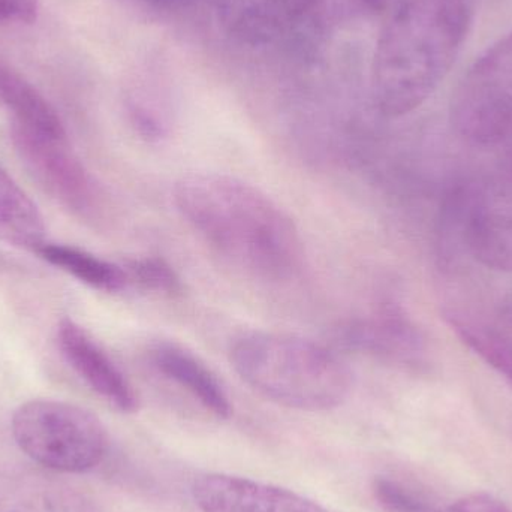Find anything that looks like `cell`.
<instances>
[{"label":"cell","instance_id":"6","mask_svg":"<svg viewBox=\"0 0 512 512\" xmlns=\"http://www.w3.org/2000/svg\"><path fill=\"white\" fill-rule=\"evenodd\" d=\"M462 198L466 248L484 267L512 273V150Z\"/></svg>","mask_w":512,"mask_h":512},{"label":"cell","instance_id":"7","mask_svg":"<svg viewBox=\"0 0 512 512\" xmlns=\"http://www.w3.org/2000/svg\"><path fill=\"white\" fill-rule=\"evenodd\" d=\"M12 141L27 170L54 200L81 218L99 212L101 189L69 149L68 138L12 125Z\"/></svg>","mask_w":512,"mask_h":512},{"label":"cell","instance_id":"10","mask_svg":"<svg viewBox=\"0 0 512 512\" xmlns=\"http://www.w3.org/2000/svg\"><path fill=\"white\" fill-rule=\"evenodd\" d=\"M342 342L381 360L417 366L424 358V339L402 310L385 306L351 322L342 330Z\"/></svg>","mask_w":512,"mask_h":512},{"label":"cell","instance_id":"1","mask_svg":"<svg viewBox=\"0 0 512 512\" xmlns=\"http://www.w3.org/2000/svg\"><path fill=\"white\" fill-rule=\"evenodd\" d=\"M173 198L198 236L246 273L283 280L300 268V231L273 198L251 183L194 173L176 183Z\"/></svg>","mask_w":512,"mask_h":512},{"label":"cell","instance_id":"11","mask_svg":"<svg viewBox=\"0 0 512 512\" xmlns=\"http://www.w3.org/2000/svg\"><path fill=\"white\" fill-rule=\"evenodd\" d=\"M0 512H98L65 481L32 469L0 468Z\"/></svg>","mask_w":512,"mask_h":512},{"label":"cell","instance_id":"18","mask_svg":"<svg viewBox=\"0 0 512 512\" xmlns=\"http://www.w3.org/2000/svg\"><path fill=\"white\" fill-rule=\"evenodd\" d=\"M38 0H0V24L33 23L38 15Z\"/></svg>","mask_w":512,"mask_h":512},{"label":"cell","instance_id":"9","mask_svg":"<svg viewBox=\"0 0 512 512\" xmlns=\"http://www.w3.org/2000/svg\"><path fill=\"white\" fill-rule=\"evenodd\" d=\"M57 343L71 369L98 394L123 414L138 411V396L125 373L83 327L63 319L57 327Z\"/></svg>","mask_w":512,"mask_h":512},{"label":"cell","instance_id":"19","mask_svg":"<svg viewBox=\"0 0 512 512\" xmlns=\"http://www.w3.org/2000/svg\"><path fill=\"white\" fill-rule=\"evenodd\" d=\"M445 512H512L504 502L487 493H474L454 502Z\"/></svg>","mask_w":512,"mask_h":512},{"label":"cell","instance_id":"12","mask_svg":"<svg viewBox=\"0 0 512 512\" xmlns=\"http://www.w3.org/2000/svg\"><path fill=\"white\" fill-rule=\"evenodd\" d=\"M159 375L185 390L210 414L221 420L233 415V405L218 376L194 352L170 340L153 343L147 352Z\"/></svg>","mask_w":512,"mask_h":512},{"label":"cell","instance_id":"5","mask_svg":"<svg viewBox=\"0 0 512 512\" xmlns=\"http://www.w3.org/2000/svg\"><path fill=\"white\" fill-rule=\"evenodd\" d=\"M450 120L460 138L498 146L512 138V29L481 54L454 90Z\"/></svg>","mask_w":512,"mask_h":512},{"label":"cell","instance_id":"15","mask_svg":"<svg viewBox=\"0 0 512 512\" xmlns=\"http://www.w3.org/2000/svg\"><path fill=\"white\" fill-rule=\"evenodd\" d=\"M445 319L466 348L512 384V339L508 334L454 310L445 312Z\"/></svg>","mask_w":512,"mask_h":512},{"label":"cell","instance_id":"3","mask_svg":"<svg viewBox=\"0 0 512 512\" xmlns=\"http://www.w3.org/2000/svg\"><path fill=\"white\" fill-rule=\"evenodd\" d=\"M230 360L252 390L285 408L331 411L352 391L348 364L327 346L295 334H242L231 345Z\"/></svg>","mask_w":512,"mask_h":512},{"label":"cell","instance_id":"2","mask_svg":"<svg viewBox=\"0 0 512 512\" xmlns=\"http://www.w3.org/2000/svg\"><path fill=\"white\" fill-rule=\"evenodd\" d=\"M474 18V0H411L382 33L372 92L384 116L424 104L451 72Z\"/></svg>","mask_w":512,"mask_h":512},{"label":"cell","instance_id":"17","mask_svg":"<svg viewBox=\"0 0 512 512\" xmlns=\"http://www.w3.org/2000/svg\"><path fill=\"white\" fill-rule=\"evenodd\" d=\"M373 496L385 512H444L403 483L390 477L373 481Z\"/></svg>","mask_w":512,"mask_h":512},{"label":"cell","instance_id":"20","mask_svg":"<svg viewBox=\"0 0 512 512\" xmlns=\"http://www.w3.org/2000/svg\"><path fill=\"white\" fill-rule=\"evenodd\" d=\"M364 5L369 6L372 9H382L388 5L390 0H363Z\"/></svg>","mask_w":512,"mask_h":512},{"label":"cell","instance_id":"16","mask_svg":"<svg viewBox=\"0 0 512 512\" xmlns=\"http://www.w3.org/2000/svg\"><path fill=\"white\" fill-rule=\"evenodd\" d=\"M129 282L138 283L147 291L174 295L182 291L179 274L164 259L156 256L132 259L126 264Z\"/></svg>","mask_w":512,"mask_h":512},{"label":"cell","instance_id":"8","mask_svg":"<svg viewBox=\"0 0 512 512\" xmlns=\"http://www.w3.org/2000/svg\"><path fill=\"white\" fill-rule=\"evenodd\" d=\"M191 495L201 512H328L291 490L236 475H200Z\"/></svg>","mask_w":512,"mask_h":512},{"label":"cell","instance_id":"4","mask_svg":"<svg viewBox=\"0 0 512 512\" xmlns=\"http://www.w3.org/2000/svg\"><path fill=\"white\" fill-rule=\"evenodd\" d=\"M11 429L15 444L33 463L59 474L93 471L110 447L95 414L60 400L23 403L12 415Z\"/></svg>","mask_w":512,"mask_h":512},{"label":"cell","instance_id":"13","mask_svg":"<svg viewBox=\"0 0 512 512\" xmlns=\"http://www.w3.org/2000/svg\"><path fill=\"white\" fill-rule=\"evenodd\" d=\"M44 218L32 198L0 168V242L38 251L47 243Z\"/></svg>","mask_w":512,"mask_h":512},{"label":"cell","instance_id":"14","mask_svg":"<svg viewBox=\"0 0 512 512\" xmlns=\"http://www.w3.org/2000/svg\"><path fill=\"white\" fill-rule=\"evenodd\" d=\"M48 264L60 268L69 276L83 282L90 288L102 292H120L129 285L125 267L81 251L74 246L45 243L36 251Z\"/></svg>","mask_w":512,"mask_h":512}]
</instances>
